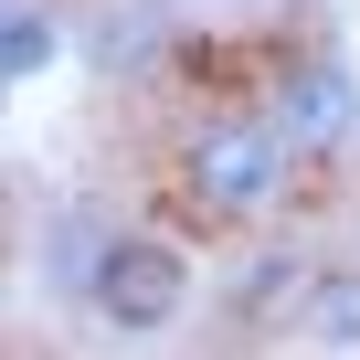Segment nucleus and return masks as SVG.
I'll return each mask as SVG.
<instances>
[{
  "mask_svg": "<svg viewBox=\"0 0 360 360\" xmlns=\"http://www.w3.org/2000/svg\"><path fill=\"white\" fill-rule=\"evenodd\" d=\"M169 180H180V202H191L202 223H255L286 191V127L276 117H202L191 138H180Z\"/></svg>",
  "mask_w": 360,
  "mask_h": 360,
  "instance_id": "obj_1",
  "label": "nucleus"
},
{
  "mask_svg": "<svg viewBox=\"0 0 360 360\" xmlns=\"http://www.w3.org/2000/svg\"><path fill=\"white\" fill-rule=\"evenodd\" d=\"M297 328H307V349L360 360V265H318L307 297H297Z\"/></svg>",
  "mask_w": 360,
  "mask_h": 360,
  "instance_id": "obj_4",
  "label": "nucleus"
},
{
  "mask_svg": "<svg viewBox=\"0 0 360 360\" xmlns=\"http://www.w3.org/2000/svg\"><path fill=\"white\" fill-rule=\"evenodd\" d=\"M276 127L286 138H307V148H328V138H349L360 127V85L339 75V64H286V85H276Z\"/></svg>",
  "mask_w": 360,
  "mask_h": 360,
  "instance_id": "obj_3",
  "label": "nucleus"
},
{
  "mask_svg": "<svg viewBox=\"0 0 360 360\" xmlns=\"http://www.w3.org/2000/svg\"><path fill=\"white\" fill-rule=\"evenodd\" d=\"M307 276H318L307 255H286V244H265V255H255V265L233 276V297H223V307H233V328H276V318H286V307L307 297Z\"/></svg>",
  "mask_w": 360,
  "mask_h": 360,
  "instance_id": "obj_5",
  "label": "nucleus"
},
{
  "mask_svg": "<svg viewBox=\"0 0 360 360\" xmlns=\"http://www.w3.org/2000/svg\"><path fill=\"white\" fill-rule=\"evenodd\" d=\"M85 307L117 339H159L191 307V255H180V233H106L96 265H85Z\"/></svg>",
  "mask_w": 360,
  "mask_h": 360,
  "instance_id": "obj_2",
  "label": "nucleus"
}]
</instances>
